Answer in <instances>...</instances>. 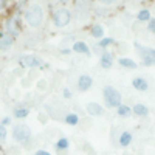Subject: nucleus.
<instances>
[{
	"label": "nucleus",
	"mask_w": 155,
	"mask_h": 155,
	"mask_svg": "<svg viewBox=\"0 0 155 155\" xmlns=\"http://www.w3.org/2000/svg\"><path fill=\"white\" fill-rule=\"evenodd\" d=\"M81 130H84V132H87L88 129H92L93 127V118H81Z\"/></svg>",
	"instance_id": "b1692460"
},
{
	"label": "nucleus",
	"mask_w": 155,
	"mask_h": 155,
	"mask_svg": "<svg viewBox=\"0 0 155 155\" xmlns=\"http://www.w3.org/2000/svg\"><path fill=\"white\" fill-rule=\"evenodd\" d=\"M102 99H104V106L107 109H113V110H116L123 104V95L113 85H106L102 88Z\"/></svg>",
	"instance_id": "f03ea898"
},
{
	"label": "nucleus",
	"mask_w": 155,
	"mask_h": 155,
	"mask_svg": "<svg viewBox=\"0 0 155 155\" xmlns=\"http://www.w3.org/2000/svg\"><path fill=\"white\" fill-rule=\"evenodd\" d=\"M146 31L150 34H155V17H152L147 23H146Z\"/></svg>",
	"instance_id": "cd10ccee"
},
{
	"label": "nucleus",
	"mask_w": 155,
	"mask_h": 155,
	"mask_svg": "<svg viewBox=\"0 0 155 155\" xmlns=\"http://www.w3.org/2000/svg\"><path fill=\"white\" fill-rule=\"evenodd\" d=\"M115 113H116V116H120V118H127V116L132 115V107L123 102V104L115 110Z\"/></svg>",
	"instance_id": "5701e85b"
},
{
	"label": "nucleus",
	"mask_w": 155,
	"mask_h": 155,
	"mask_svg": "<svg viewBox=\"0 0 155 155\" xmlns=\"http://www.w3.org/2000/svg\"><path fill=\"white\" fill-rule=\"evenodd\" d=\"M34 155H53V153L48 152V150H45V149H37V150L34 152Z\"/></svg>",
	"instance_id": "473e14b6"
},
{
	"label": "nucleus",
	"mask_w": 155,
	"mask_h": 155,
	"mask_svg": "<svg viewBox=\"0 0 155 155\" xmlns=\"http://www.w3.org/2000/svg\"><path fill=\"white\" fill-rule=\"evenodd\" d=\"M132 141H134V134L130 130H123L118 135V141H116V144H118L120 147H123V149H127L129 146L132 144Z\"/></svg>",
	"instance_id": "f8f14e48"
},
{
	"label": "nucleus",
	"mask_w": 155,
	"mask_h": 155,
	"mask_svg": "<svg viewBox=\"0 0 155 155\" xmlns=\"http://www.w3.org/2000/svg\"><path fill=\"white\" fill-rule=\"evenodd\" d=\"M153 16H152V11L149 9V8H141L138 12H137V16H135V20L137 22H140V23H147L150 19H152Z\"/></svg>",
	"instance_id": "aec40b11"
},
{
	"label": "nucleus",
	"mask_w": 155,
	"mask_h": 155,
	"mask_svg": "<svg viewBox=\"0 0 155 155\" xmlns=\"http://www.w3.org/2000/svg\"><path fill=\"white\" fill-rule=\"evenodd\" d=\"M8 6V3L5 2V0H0V11H2V9H5Z\"/></svg>",
	"instance_id": "c9c22d12"
},
{
	"label": "nucleus",
	"mask_w": 155,
	"mask_h": 155,
	"mask_svg": "<svg viewBox=\"0 0 155 155\" xmlns=\"http://www.w3.org/2000/svg\"><path fill=\"white\" fill-rule=\"evenodd\" d=\"M5 33H8L12 37H19L22 33V16L20 14H11L5 19Z\"/></svg>",
	"instance_id": "0eeeda50"
},
{
	"label": "nucleus",
	"mask_w": 155,
	"mask_h": 155,
	"mask_svg": "<svg viewBox=\"0 0 155 155\" xmlns=\"http://www.w3.org/2000/svg\"><path fill=\"white\" fill-rule=\"evenodd\" d=\"M71 51L76 54H82L85 58L92 56V48H90V45L85 41H74L71 44Z\"/></svg>",
	"instance_id": "9d476101"
},
{
	"label": "nucleus",
	"mask_w": 155,
	"mask_h": 155,
	"mask_svg": "<svg viewBox=\"0 0 155 155\" xmlns=\"http://www.w3.org/2000/svg\"><path fill=\"white\" fill-rule=\"evenodd\" d=\"M93 14L95 16H98V17H106L107 14H109V8H101V6H96V8H93Z\"/></svg>",
	"instance_id": "a878e982"
},
{
	"label": "nucleus",
	"mask_w": 155,
	"mask_h": 155,
	"mask_svg": "<svg viewBox=\"0 0 155 155\" xmlns=\"http://www.w3.org/2000/svg\"><path fill=\"white\" fill-rule=\"evenodd\" d=\"M123 155H135V153H132V152H123Z\"/></svg>",
	"instance_id": "e433bc0d"
},
{
	"label": "nucleus",
	"mask_w": 155,
	"mask_h": 155,
	"mask_svg": "<svg viewBox=\"0 0 155 155\" xmlns=\"http://www.w3.org/2000/svg\"><path fill=\"white\" fill-rule=\"evenodd\" d=\"M70 140L67 138V137H61V138H58L56 141H54V150L58 152V153H64V152H67L68 149H70Z\"/></svg>",
	"instance_id": "6ab92c4d"
},
{
	"label": "nucleus",
	"mask_w": 155,
	"mask_h": 155,
	"mask_svg": "<svg viewBox=\"0 0 155 155\" xmlns=\"http://www.w3.org/2000/svg\"><path fill=\"white\" fill-rule=\"evenodd\" d=\"M14 45V37L5 31H0V51H8Z\"/></svg>",
	"instance_id": "4468645a"
},
{
	"label": "nucleus",
	"mask_w": 155,
	"mask_h": 155,
	"mask_svg": "<svg viewBox=\"0 0 155 155\" xmlns=\"http://www.w3.org/2000/svg\"><path fill=\"white\" fill-rule=\"evenodd\" d=\"M19 155H20V153H19Z\"/></svg>",
	"instance_id": "4c0bfd02"
},
{
	"label": "nucleus",
	"mask_w": 155,
	"mask_h": 155,
	"mask_svg": "<svg viewBox=\"0 0 155 155\" xmlns=\"http://www.w3.org/2000/svg\"><path fill=\"white\" fill-rule=\"evenodd\" d=\"M31 113V107L28 106H25V104H17L14 109H12V116L17 120H25V118H28Z\"/></svg>",
	"instance_id": "ddd939ff"
},
{
	"label": "nucleus",
	"mask_w": 155,
	"mask_h": 155,
	"mask_svg": "<svg viewBox=\"0 0 155 155\" xmlns=\"http://www.w3.org/2000/svg\"><path fill=\"white\" fill-rule=\"evenodd\" d=\"M130 84H132L134 90H137V92H147L149 90V82L143 76H135Z\"/></svg>",
	"instance_id": "2eb2a0df"
},
{
	"label": "nucleus",
	"mask_w": 155,
	"mask_h": 155,
	"mask_svg": "<svg viewBox=\"0 0 155 155\" xmlns=\"http://www.w3.org/2000/svg\"><path fill=\"white\" fill-rule=\"evenodd\" d=\"M150 113L149 107L146 104H143V102H137V104L132 106V115L138 116V118H147Z\"/></svg>",
	"instance_id": "f3484780"
},
{
	"label": "nucleus",
	"mask_w": 155,
	"mask_h": 155,
	"mask_svg": "<svg viewBox=\"0 0 155 155\" xmlns=\"http://www.w3.org/2000/svg\"><path fill=\"white\" fill-rule=\"evenodd\" d=\"M11 118H9V116H3V118H2V123H0V124H2V126H5V127H8V126H11Z\"/></svg>",
	"instance_id": "2f4dec72"
},
{
	"label": "nucleus",
	"mask_w": 155,
	"mask_h": 155,
	"mask_svg": "<svg viewBox=\"0 0 155 155\" xmlns=\"http://www.w3.org/2000/svg\"><path fill=\"white\" fill-rule=\"evenodd\" d=\"M115 47H116V51H118V56H120V58L126 56V51L129 50V45H127L126 42H118Z\"/></svg>",
	"instance_id": "393cba45"
},
{
	"label": "nucleus",
	"mask_w": 155,
	"mask_h": 155,
	"mask_svg": "<svg viewBox=\"0 0 155 155\" xmlns=\"http://www.w3.org/2000/svg\"><path fill=\"white\" fill-rule=\"evenodd\" d=\"M90 36H92L93 39H96V41L99 42L101 39L106 37V28L102 23H93L92 27H90Z\"/></svg>",
	"instance_id": "dca6fc26"
},
{
	"label": "nucleus",
	"mask_w": 155,
	"mask_h": 155,
	"mask_svg": "<svg viewBox=\"0 0 155 155\" xmlns=\"http://www.w3.org/2000/svg\"><path fill=\"white\" fill-rule=\"evenodd\" d=\"M64 123H65L67 126H70V127H76V126H79V123H81V116L78 115L76 112H68L65 115V118H64Z\"/></svg>",
	"instance_id": "412c9836"
},
{
	"label": "nucleus",
	"mask_w": 155,
	"mask_h": 155,
	"mask_svg": "<svg viewBox=\"0 0 155 155\" xmlns=\"http://www.w3.org/2000/svg\"><path fill=\"white\" fill-rule=\"evenodd\" d=\"M17 64L22 68H27V70H36V68H44L48 67V64L37 54H22L17 59Z\"/></svg>",
	"instance_id": "423d86ee"
},
{
	"label": "nucleus",
	"mask_w": 155,
	"mask_h": 155,
	"mask_svg": "<svg viewBox=\"0 0 155 155\" xmlns=\"http://www.w3.org/2000/svg\"><path fill=\"white\" fill-rule=\"evenodd\" d=\"M73 90L70 88V87H64L62 88V98L64 99H67V101H70V99H73Z\"/></svg>",
	"instance_id": "bb28decb"
},
{
	"label": "nucleus",
	"mask_w": 155,
	"mask_h": 155,
	"mask_svg": "<svg viewBox=\"0 0 155 155\" xmlns=\"http://www.w3.org/2000/svg\"><path fill=\"white\" fill-rule=\"evenodd\" d=\"M37 87H39V90H45L47 88V81L45 79H41V81H39V84H37Z\"/></svg>",
	"instance_id": "72a5a7b5"
},
{
	"label": "nucleus",
	"mask_w": 155,
	"mask_h": 155,
	"mask_svg": "<svg viewBox=\"0 0 155 155\" xmlns=\"http://www.w3.org/2000/svg\"><path fill=\"white\" fill-rule=\"evenodd\" d=\"M84 150H87V152H88V155H96V150H95L92 146H90L88 143H85V144H84Z\"/></svg>",
	"instance_id": "7c9ffc66"
},
{
	"label": "nucleus",
	"mask_w": 155,
	"mask_h": 155,
	"mask_svg": "<svg viewBox=\"0 0 155 155\" xmlns=\"http://www.w3.org/2000/svg\"><path fill=\"white\" fill-rule=\"evenodd\" d=\"M12 140L16 141L17 144H28L31 138H33V132H31V127L27 126L25 123H19L12 126Z\"/></svg>",
	"instance_id": "39448f33"
},
{
	"label": "nucleus",
	"mask_w": 155,
	"mask_h": 155,
	"mask_svg": "<svg viewBox=\"0 0 155 155\" xmlns=\"http://www.w3.org/2000/svg\"><path fill=\"white\" fill-rule=\"evenodd\" d=\"M6 137H8V127H5V126L0 124V143L6 141Z\"/></svg>",
	"instance_id": "c85d7f7f"
},
{
	"label": "nucleus",
	"mask_w": 155,
	"mask_h": 155,
	"mask_svg": "<svg viewBox=\"0 0 155 155\" xmlns=\"http://www.w3.org/2000/svg\"><path fill=\"white\" fill-rule=\"evenodd\" d=\"M59 51H61V54H68V56L73 53V51H71V48H61Z\"/></svg>",
	"instance_id": "f704fd0d"
},
{
	"label": "nucleus",
	"mask_w": 155,
	"mask_h": 155,
	"mask_svg": "<svg viewBox=\"0 0 155 155\" xmlns=\"http://www.w3.org/2000/svg\"><path fill=\"white\" fill-rule=\"evenodd\" d=\"M113 65H115V54L109 50L102 51L101 56H99V67L102 70H110Z\"/></svg>",
	"instance_id": "9b49d317"
},
{
	"label": "nucleus",
	"mask_w": 155,
	"mask_h": 155,
	"mask_svg": "<svg viewBox=\"0 0 155 155\" xmlns=\"http://www.w3.org/2000/svg\"><path fill=\"white\" fill-rule=\"evenodd\" d=\"M22 19H23V22L27 23L28 27H31V28H39V27H42V23H44V20H45L44 6L37 5V3L28 5L27 8L23 9Z\"/></svg>",
	"instance_id": "f257e3e1"
},
{
	"label": "nucleus",
	"mask_w": 155,
	"mask_h": 155,
	"mask_svg": "<svg viewBox=\"0 0 155 155\" xmlns=\"http://www.w3.org/2000/svg\"><path fill=\"white\" fill-rule=\"evenodd\" d=\"M73 20V12L67 6H59L51 12V22L56 28H65Z\"/></svg>",
	"instance_id": "7ed1b4c3"
},
{
	"label": "nucleus",
	"mask_w": 155,
	"mask_h": 155,
	"mask_svg": "<svg viewBox=\"0 0 155 155\" xmlns=\"http://www.w3.org/2000/svg\"><path fill=\"white\" fill-rule=\"evenodd\" d=\"M102 51H106V50H109L110 47H113V45H116V41H115V39L112 37V36H106L104 39H101V41L96 44Z\"/></svg>",
	"instance_id": "4be33fe9"
},
{
	"label": "nucleus",
	"mask_w": 155,
	"mask_h": 155,
	"mask_svg": "<svg viewBox=\"0 0 155 155\" xmlns=\"http://www.w3.org/2000/svg\"><path fill=\"white\" fill-rule=\"evenodd\" d=\"M134 48L138 53L143 67H153L155 65V48L147 47V45H141L140 42H134Z\"/></svg>",
	"instance_id": "20e7f679"
},
{
	"label": "nucleus",
	"mask_w": 155,
	"mask_h": 155,
	"mask_svg": "<svg viewBox=\"0 0 155 155\" xmlns=\"http://www.w3.org/2000/svg\"><path fill=\"white\" fill-rule=\"evenodd\" d=\"M93 82L95 81H93L92 76L87 74V73H82V74L78 76V79H76V90L81 92V93H85L93 87Z\"/></svg>",
	"instance_id": "6e6552de"
},
{
	"label": "nucleus",
	"mask_w": 155,
	"mask_h": 155,
	"mask_svg": "<svg viewBox=\"0 0 155 155\" xmlns=\"http://www.w3.org/2000/svg\"><path fill=\"white\" fill-rule=\"evenodd\" d=\"M85 112L88 113L90 118H98V116H104L106 115V107L101 106L99 102L90 101L88 104L85 106Z\"/></svg>",
	"instance_id": "1a4fd4ad"
},
{
	"label": "nucleus",
	"mask_w": 155,
	"mask_h": 155,
	"mask_svg": "<svg viewBox=\"0 0 155 155\" xmlns=\"http://www.w3.org/2000/svg\"><path fill=\"white\" fill-rule=\"evenodd\" d=\"M116 62H118V65L124 70H137L138 68V62H135L132 58L129 56H123V58H118L116 59Z\"/></svg>",
	"instance_id": "a211bd4d"
},
{
	"label": "nucleus",
	"mask_w": 155,
	"mask_h": 155,
	"mask_svg": "<svg viewBox=\"0 0 155 155\" xmlns=\"http://www.w3.org/2000/svg\"><path fill=\"white\" fill-rule=\"evenodd\" d=\"M37 120H39V123H41V124H47L48 123V113L41 112V113L37 115Z\"/></svg>",
	"instance_id": "c756f323"
}]
</instances>
